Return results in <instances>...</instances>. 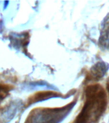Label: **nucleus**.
Wrapping results in <instances>:
<instances>
[{"instance_id":"1","label":"nucleus","mask_w":109,"mask_h":123,"mask_svg":"<svg viewBox=\"0 0 109 123\" xmlns=\"http://www.w3.org/2000/svg\"><path fill=\"white\" fill-rule=\"evenodd\" d=\"M85 102L74 123H94L105 112L107 96L99 84L91 85L85 89Z\"/></svg>"},{"instance_id":"2","label":"nucleus","mask_w":109,"mask_h":123,"mask_svg":"<svg viewBox=\"0 0 109 123\" xmlns=\"http://www.w3.org/2000/svg\"><path fill=\"white\" fill-rule=\"evenodd\" d=\"M75 102L64 107L56 108H39L34 110L30 116L29 123H59L72 110Z\"/></svg>"},{"instance_id":"3","label":"nucleus","mask_w":109,"mask_h":123,"mask_svg":"<svg viewBox=\"0 0 109 123\" xmlns=\"http://www.w3.org/2000/svg\"><path fill=\"white\" fill-rule=\"evenodd\" d=\"M109 67V64L105 62H98L90 69L86 80L88 81L99 80L107 73Z\"/></svg>"},{"instance_id":"4","label":"nucleus","mask_w":109,"mask_h":123,"mask_svg":"<svg viewBox=\"0 0 109 123\" xmlns=\"http://www.w3.org/2000/svg\"><path fill=\"white\" fill-rule=\"evenodd\" d=\"M99 42L101 47L109 49V15L103 21Z\"/></svg>"},{"instance_id":"5","label":"nucleus","mask_w":109,"mask_h":123,"mask_svg":"<svg viewBox=\"0 0 109 123\" xmlns=\"http://www.w3.org/2000/svg\"><path fill=\"white\" fill-rule=\"evenodd\" d=\"M60 95L56 94L55 92H42L38 94H36L34 96V98L31 101V102H37L43 101V100L47 99L49 98H54V97H59Z\"/></svg>"},{"instance_id":"6","label":"nucleus","mask_w":109,"mask_h":123,"mask_svg":"<svg viewBox=\"0 0 109 123\" xmlns=\"http://www.w3.org/2000/svg\"><path fill=\"white\" fill-rule=\"evenodd\" d=\"M6 94H7V90L4 87H0V101L5 97Z\"/></svg>"}]
</instances>
